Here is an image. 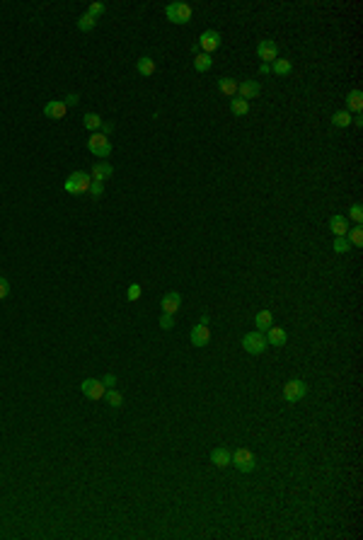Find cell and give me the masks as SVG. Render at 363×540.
Masks as SVG:
<instances>
[{"mask_svg": "<svg viewBox=\"0 0 363 540\" xmlns=\"http://www.w3.org/2000/svg\"><path fill=\"white\" fill-rule=\"evenodd\" d=\"M165 15H167L172 25H186L191 19V15H194V10H191L189 3H170L165 8Z\"/></svg>", "mask_w": 363, "mask_h": 540, "instance_id": "7a4b0ae2", "label": "cell"}, {"mask_svg": "<svg viewBox=\"0 0 363 540\" xmlns=\"http://www.w3.org/2000/svg\"><path fill=\"white\" fill-rule=\"evenodd\" d=\"M230 458H233V453L225 448V446H218V448L211 451V463L215 467H228L230 465Z\"/></svg>", "mask_w": 363, "mask_h": 540, "instance_id": "9a60e30c", "label": "cell"}, {"mask_svg": "<svg viewBox=\"0 0 363 540\" xmlns=\"http://www.w3.org/2000/svg\"><path fill=\"white\" fill-rule=\"evenodd\" d=\"M102 385H104V388H114V385H116V375H114V373H107L102 378Z\"/></svg>", "mask_w": 363, "mask_h": 540, "instance_id": "74e56055", "label": "cell"}, {"mask_svg": "<svg viewBox=\"0 0 363 540\" xmlns=\"http://www.w3.org/2000/svg\"><path fill=\"white\" fill-rule=\"evenodd\" d=\"M237 85L240 83H235L233 78H221L218 80V90L223 92V95H228V97H237Z\"/></svg>", "mask_w": 363, "mask_h": 540, "instance_id": "7402d4cb", "label": "cell"}, {"mask_svg": "<svg viewBox=\"0 0 363 540\" xmlns=\"http://www.w3.org/2000/svg\"><path fill=\"white\" fill-rule=\"evenodd\" d=\"M351 119H354V117H351V114H349L346 109L334 111V114H332V124H334V126H339V128L351 126Z\"/></svg>", "mask_w": 363, "mask_h": 540, "instance_id": "484cf974", "label": "cell"}, {"mask_svg": "<svg viewBox=\"0 0 363 540\" xmlns=\"http://www.w3.org/2000/svg\"><path fill=\"white\" fill-rule=\"evenodd\" d=\"M94 25H97V19H94L92 15H87V12L78 17V29H80V32H92Z\"/></svg>", "mask_w": 363, "mask_h": 540, "instance_id": "f1b7e54d", "label": "cell"}, {"mask_svg": "<svg viewBox=\"0 0 363 540\" xmlns=\"http://www.w3.org/2000/svg\"><path fill=\"white\" fill-rule=\"evenodd\" d=\"M78 102H80V97H78V95H75V92H70V95H65L63 104H65V107H75V104H78Z\"/></svg>", "mask_w": 363, "mask_h": 540, "instance_id": "8d00e7d4", "label": "cell"}, {"mask_svg": "<svg viewBox=\"0 0 363 540\" xmlns=\"http://www.w3.org/2000/svg\"><path fill=\"white\" fill-rule=\"evenodd\" d=\"M230 465H235L240 472H252L257 467V458L250 448H235L233 458H230Z\"/></svg>", "mask_w": 363, "mask_h": 540, "instance_id": "5b68a950", "label": "cell"}, {"mask_svg": "<svg viewBox=\"0 0 363 540\" xmlns=\"http://www.w3.org/2000/svg\"><path fill=\"white\" fill-rule=\"evenodd\" d=\"M104 3H92V5H90V8H87V15H92L94 19H100L104 15Z\"/></svg>", "mask_w": 363, "mask_h": 540, "instance_id": "1f68e13d", "label": "cell"}, {"mask_svg": "<svg viewBox=\"0 0 363 540\" xmlns=\"http://www.w3.org/2000/svg\"><path fill=\"white\" fill-rule=\"evenodd\" d=\"M83 124H85V128H87V131H92V133H97V131H100V128H102V117H100V114H94V111H90V114H85L83 117Z\"/></svg>", "mask_w": 363, "mask_h": 540, "instance_id": "44dd1931", "label": "cell"}, {"mask_svg": "<svg viewBox=\"0 0 363 540\" xmlns=\"http://www.w3.org/2000/svg\"><path fill=\"white\" fill-rule=\"evenodd\" d=\"M112 174H114V167L109 165V163H94L90 177H92L94 182H104V179H109Z\"/></svg>", "mask_w": 363, "mask_h": 540, "instance_id": "2e32d148", "label": "cell"}, {"mask_svg": "<svg viewBox=\"0 0 363 540\" xmlns=\"http://www.w3.org/2000/svg\"><path fill=\"white\" fill-rule=\"evenodd\" d=\"M349 248H351V242H349L346 238H334V242H332V250H334V252H339V255L349 252Z\"/></svg>", "mask_w": 363, "mask_h": 540, "instance_id": "f546056e", "label": "cell"}, {"mask_svg": "<svg viewBox=\"0 0 363 540\" xmlns=\"http://www.w3.org/2000/svg\"><path fill=\"white\" fill-rule=\"evenodd\" d=\"M65 111H68V107L63 104V100H54L44 104V117H49V119H63Z\"/></svg>", "mask_w": 363, "mask_h": 540, "instance_id": "5bb4252c", "label": "cell"}, {"mask_svg": "<svg viewBox=\"0 0 363 540\" xmlns=\"http://www.w3.org/2000/svg\"><path fill=\"white\" fill-rule=\"evenodd\" d=\"M189 339H191V344L194 347H206L208 342H211V330H208V325H196L194 330L189 332Z\"/></svg>", "mask_w": 363, "mask_h": 540, "instance_id": "8fae6325", "label": "cell"}, {"mask_svg": "<svg viewBox=\"0 0 363 540\" xmlns=\"http://www.w3.org/2000/svg\"><path fill=\"white\" fill-rule=\"evenodd\" d=\"M112 131H114V126H112V124H102V131H100V133H104V136H109Z\"/></svg>", "mask_w": 363, "mask_h": 540, "instance_id": "f35d334b", "label": "cell"}, {"mask_svg": "<svg viewBox=\"0 0 363 540\" xmlns=\"http://www.w3.org/2000/svg\"><path fill=\"white\" fill-rule=\"evenodd\" d=\"M80 393L87 397V400H102L104 393H107V388L102 385V380H97V378H87V380H83L80 383Z\"/></svg>", "mask_w": 363, "mask_h": 540, "instance_id": "52a82bcc", "label": "cell"}, {"mask_svg": "<svg viewBox=\"0 0 363 540\" xmlns=\"http://www.w3.org/2000/svg\"><path fill=\"white\" fill-rule=\"evenodd\" d=\"M261 92V85L254 83V80H245V83L237 85V97H242V100H254V97H259Z\"/></svg>", "mask_w": 363, "mask_h": 540, "instance_id": "4fadbf2b", "label": "cell"}, {"mask_svg": "<svg viewBox=\"0 0 363 540\" xmlns=\"http://www.w3.org/2000/svg\"><path fill=\"white\" fill-rule=\"evenodd\" d=\"M230 111L237 114V117H245L250 111V102L242 100V97H230Z\"/></svg>", "mask_w": 363, "mask_h": 540, "instance_id": "d4e9b609", "label": "cell"}, {"mask_svg": "<svg viewBox=\"0 0 363 540\" xmlns=\"http://www.w3.org/2000/svg\"><path fill=\"white\" fill-rule=\"evenodd\" d=\"M104 400H107V404H109L112 410H119L121 404H124V397H121V393L116 390V388H107V393H104Z\"/></svg>", "mask_w": 363, "mask_h": 540, "instance_id": "cb8c5ba5", "label": "cell"}, {"mask_svg": "<svg viewBox=\"0 0 363 540\" xmlns=\"http://www.w3.org/2000/svg\"><path fill=\"white\" fill-rule=\"evenodd\" d=\"M259 73H261V75H269V73H271V65H269V63H261Z\"/></svg>", "mask_w": 363, "mask_h": 540, "instance_id": "ab89813d", "label": "cell"}, {"mask_svg": "<svg viewBox=\"0 0 363 540\" xmlns=\"http://www.w3.org/2000/svg\"><path fill=\"white\" fill-rule=\"evenodd\" d=\"M264 337H267V344H271V347H283V344L288 342L286 330H283V327H276V325H271L269 330L264 332Z\"/></svg>", "mask_w": 363, "mask_h": 540, "instance_id": "7c38bea8", "label": "cell"}, {"mask_svg": "<svg viewBox=\"0 0 363 540\" xmlns=\"http://www.w3.org/2000/svg\"><path fill=\"white\" fill-rule=\"evenodd\" d=\"M136 73L138 75H153L155 73V58H150V56H140L138 63H136Z\"/></svg>", "mask_w": 363, "mask_h": 540, "instance_id": "ffe728a7", "label": "cell"}, {"mask_svg": "<svg viewBox=\"0 0 363 540\" xmlns=\"http://www.w3.org/2000/svg\"><path fill=\"white\" fill-rule=\"evenodd\" d=\"M363 109V92L361 90H351L346 95V111H356L361 114Z\"/></svg>", "mask_w": 363, "mask_h": 540, "instance_id": "ac0fdd59", "label": "cell"}, {"mask_svg": "<svg viewBox=\"0 0 363 540\" xmlns=\"http://www.w3.org/2000/svg\"><path fill=\"white\" fill-rule=\"evenodd\" d=\"M160 327H162V330H172V327H175V315L162 312V315H160Z\"/></svg>", "mask_w": 363, "mask_h": 540, "instance_id": "836d02e7", "label": "cell"}, {"mask_svg": "<svg viewBox=\"0 0 363 540\" xmlns=\"http://www.w3.org/2000/svg\"><path fill=\"white\" fill-rule=\"evenodd\" d=\"M126 298H129V301H138V298H140V286L138 284H131L129 286V293H126Z\"/></svg>", "mask_w": 363, "mask_h": 540, "instance_id": "e575fe53", "label": "cell"}, {"mask_svg": "<svg viewBox=\"0 0 363 540\" xmlns=\"http://www.w3.org/2000/svg\"><path fill=\"white\" fill-rule=\"evenodd\" d=\"M87 192H90V196H92V199H100V196L104 194V184L102 182H94V179H92V184H90V189H87Z\"/></svg>", "mask_w": 363, "mask_h": 540, "instance_id": "d6a6232c", "label": "cell"}, {"mask_svg": "<svg viewBox=\"0 0 363 540\" xmlns=\"http://www.w3.org/2000/svg\"><path fill=\"white\" fill-rule=\"evenodd\" d=\"M271 73H276V75H288V73H291V61H286V58H276V61L271 63Z\"/></svg>", "mask_w": 363, "mask_h": 540, "instance_id": "83f0119b", "label": "cell"}, {"mask_svg": "<svg viewBox=\"0 0 363 540\" xmlns=\"http://www.w3.org/2000/svg\"><path fill=\"white\" fill-rule=\"evenodd\" d=\"M87 150L97 158H109L112 155V141H109V136H104V133L97 131V133H92V136L87 138Z\"/></svg>", "mask_w": 363, "mask_h": 540, "instance_id": "277c9868", "label": "cell"}, {"mask_svg": "<svg viewBox=\"0 0 363 540\" xmlns=\"http://www.w3.org/2000/svg\"><path fill=\"white\" fill-rule=\"evenodd\" d=\"M211 65H213V58H211V54H196L194 56V71H199V73H206Z\"/></svg>", "mask_w": 363, "mask_h": 540, "instance_id": "603a6c76", "label": "cell"}, {"mask_svg": "<svg viewBox=\"0 0 363 540\" xmlns=\"http://www.w3.org/2000/svg\"><path fill=\"white\" fill-rule=\"evenodd\" d=\"M179 305H182V293L179 291L165 293L162 301H160V308H162V312H167V315H175L179 310Z\"/></svg>", "mask_w": 363, "mask_h": 540, "instance_id": "30bf717a", "label": "cell"}, {"mask_svg": "<svg viewBox=\"0 0 363 540\" xmlns=\"http://www.w3.org/2000/svg\"><path fill=\"white\" fill-rule=\"evenodd\" d=\"M257 56H259L264 63H274V61H276V56H279V46H276V41H271V39L259 41V44H257Z\"/></svg>", "mask_w": 363, "mask_h": 540, "instance_id": "9c48e42d", "label": "cell"}, {"mask_svg": "<svg viewBox=\"0 0 363 540\" xmlns=\"http://www.w3.org/2000/svg\"><path fill=\"white\" fill-rule=\"evenodd\" d=\"M267 347H269V344H267V337H264V332H259V330H252L242 337V349H245L247 354H252V356L264 354V349Z\"/></svg>", "mask_w": 363, "mask_h": 540, "instance_id": "6da1fadb", "label": "cell"}, {"mask_svg": "<svg viewBox=\"0 0 363 540\" xmlns=\"http://www.w3.org/2000/svg\"><path fill=\"white\" fill-rule=\"evenodd\" d=\"M10 296V284H8V279L5 276H0V301L3 298H8Z\"/></svg>", "mask_w": 363, "mask_h": 540, "instance_id": "d590c367", "label": "cell"}, {"mask_svg": "<svg viewBox=\"0 0 363 540\" xmlns=\"http://www.w3.org/2000/svg\"><path fill=\"white\" fill-rule=\"evenodd\" d=\"M329 228L334 233V238H346V233H349V220H346L344 216H332V218H329Z\"/></svg>", "mask_w": 363, "mask_h": 540, "instance_id": "e0dca14e", "label": "cell"}, {"mask_svg": "<svg viewBox=\"0 0 363 540\" xmlns=\"http://www.w3.org/2000/svg\"><path fill=\"white\" fill-rule=\"evenodd\" d=\"M199 49H204V54H213L215 49H221V44H223V39H221V34L215 32V29H206L204 34L199 37Z\"/></svg>", "mask_w": 363, "mask_h": 540, "instance_id": "ba28073f", "label": "cell"}, {"mask_svg": "<svg viewBox=\"0 0 363 540\" xmlns=\"http://www.w3.org/2000/svg\"><path fill=\"white\" fill-rule=\"evenodd\" d=\"M90 184H92V177L87 172H83V170H78V172H73L68 179H65L63 189L68 194H85L90 189Z\"/></svg>", "mask_w": 363, "mask_h": 540, "instance_id": "3957f363", "label": "cell"}, {"mask_svg": "<svg viewBox=\"0 0 363 540\" xmlns=\"http://www.w3.org/2000/svg\"><path fill=\"white\" fill-rule=\"evenodd\" d=\"M305 395H307V383L305 380H300V378L288 380V383L283 385V397H286V402H298V400H303Z\"/></svg>", "mask_w": 363, "mask_h": 540, "instance_id": "8992f818", "label": "cell"}, {"mask_svg": "<svg viewBox=\"0 0 363 540\" xmlns=\"http://www.w3.org/2000/svg\"><path fill=\"white\" fill-rule=\"evenodd\" d=\"M274 325V315H271V310H259L257 315H254V327L259 332H267Z\"/></svg>", "mask_w": 363, "mask_h": 540, "instance_id": "d6986e66", "label": "cell"}, {"mask_svg": "<svg viewBox=\"0 0 363 540\" xmlns=\"http://www.w3.org/2000/svg\"><path fill=\"white\" fill-rule=\"evenodd\" d=\"M346 240H349L354 248H361V245H363V226H354V228H349Z\"/></svg>", "mask_w": 363, "mask_h": 540, "instance_id": "4316f807", "label": "cell"}, {"mask_svg": "<svg viewBox=\"0 0 363 540\" xmlns=\"http://www.w3.org/2000/svg\"><path fill=\"white\" fill-rule=\"evenodd\" d=\"M349 218L356 220V223L361 226V223H363V206H361V204H354V206L349 209Z\"/></svg>", "mask_w": 363, "mask_h": 540, "instance_id": "4dcf8cb0", "label": "cell"}]
</instances>
